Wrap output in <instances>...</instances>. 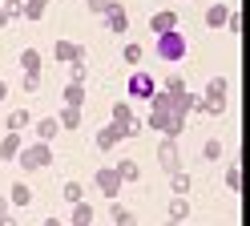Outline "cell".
Listing matches in <instances>:
<instances>
[{
	"label": "cell",
	"mask_w": 250,
	"mask_h": 226,
	"mask_svg": "<svg viewBox=\"0 0 250 226\" xmlns=\"http://www.w3.org/2000/svg\"><path fill=\"white\" fill-rule=\"evenodd\" d=\"M202 154H206V161H214L218 154H222V141H206V150H202Z\"/></svg>",
	"instance_id": "ac0fdd59"
},
{
	"label": "cell",
	"mask_w": 250,
	"mask_h": 226,
	"mask_svg": "<svg viewBox=\"0 0 250 226\" xmlns=\"http://www.w3.org/2000/svg\"><path fill=\"white\" fill-rule=\"evenodd\" d=\"M117 178H121V182H137V166H133V161H121V166H117Z\"/></svg>",
	"instance_id": "8fae6325"
},
{
	"label": "cell",
	"mask_w": 250,
	"mask_h": 226,
	"mask_svg": "<svg viewBox=\"0 0 250 226\" xmlns=\"http://www.w3.org/2000/svg\"><path fill=\"white\" fill-rule=\"evenodd\" d=\"M125 61L137 65V61H142V48H137V45H125Z\"/></svg>",
	"instance_id": "603a6c76"
},
{
	"label": "cell",
	"mask_w": 250,
	"mask_h": 226,
	"mask_svg": "<svg viewBox=\"0 0 250 226\" xmlns=\"http://www.w3.org/2000/svg\"><path fill=\"white\" fill-rule=\"evenodd\" d=\"M8 218V198H0V222Z\"/></svg>",
	"instance_id": "d4e9b609"
},
{
	"label": "cell",
	"mask_w": 250,
	"mask_h": 226,
	"mask_svg": "<svg viewBox=\"0 0 250 226\" xmlns=\"http://www.w3.org/2000/svg\"><path fill=\"white\" fill-rule=\"evenodd\" d=\"M0 97H4V85H0Z\"/></svg>",
	"instance_id": "f1b7e54d"
},
{
	"label": "cell",
	"mask_w": 250,
	"mask_h": 226,
	"mask_svg": "<svg viewBox=\"0 0 250 226\" xmlns=\"http://www.w3.org/2000/svg\"><path fill=\"white\" fill-rule=\"evenodd\" d=\"M89 222H93V210H89L85 202H77V206H73V226H89Z\"/></svg>",
	"instance_id": "9c48e42d"
},
{
	"label": "cell",
	"mask_w": 250,
	"mask_h": 226,
	"mask_svg": "<svg viewBox=\"0 0 250 226\" xmlns=\"http://www.w3.org/2000/svg\"><path fill=\"white\" fill-rule=\"evenodd\" d=\"M125 134V129L121 125H109V129H101V134H97V145H101V150H113V141Z\"/></svg>",
	"instance_id": "5b68a950"
},
{
	"label": "cell",
	"mask_w": 250,
	"mask_h": 226,
	"mask_svg": "<svg viewBox=\"0 0 250 226\" xmlns=\"http://www.w3.org/2000/svg\"><path fill=\"white\" fill-rule=\"evenodd\" d=\"M169 226H186V222H169Z\"/></svg>",
	"instance_id": "4316f807"
},
{
	"label": "cell",
	"mask_w": 250,
	"mask_h": 226,
	"mask_svg": "<svg viewBox=\"0 0 250 226\" xmlns=\"http://www.w3.org/2000/svg\"><path fill=\"white\" fill-rule=\"evenodd\" d=\"M24 121H28V117H24V113H21V109H17V113H12V117H8V129H12V134H17V129H21V125H24Z\"/></svg>",
	"instance_id": "ffe728a7"
},
{
	"label": "cell",
	"mask_w": 250,
	"mask_h": 226,
	"mask_svg": "<svg viewBox=\"0 0 250 226\" xmlns=\"http://www.w3.org/2000/svg\"><path fill=\"white\" fill-rule=\"evenodd\" d=\"M153 28H158V32H169V28H174V12H158V21H153Z\"/></svg>",
	"instance_id": "5bb4252c"
},
{
	"label": "cell",
	"mask_w": 250,
	"mask_h": 226,
	"mask_svg": "<svg viewBox=\"0 0 250 226\" xmlns=\"http://www.w3.org/2000/svg\"><path fill=\"white\" fill-rule=\"evenodd\" d=\"M105 24L113 28V32H121V28H125V8H121V4H113V8L105 12Z\"/></svg>",
	"instance_id": "52a82bcc"
},
{
	"label": "cell",
	"mask_w": 250,
	"mask_h": 226,
	"mask_svg": "<svg viewBox=\"0 0 250 226\" xmlns=\"http://www.w3.org/2000/svg\"><path fill=\"white\" fill-rule=\"evenodd\" d=\"M169 186H174L178 198H186V190H190V178H186V174H174V178H169Z\"/></svg>",
	"instance_id": "7c38bea8"
},
{
	"label": "cell",
	"mask_w": 250,
	"mask_h": 226,
	"mask_svg": "<svg viewBox=\"0 0 250 226\" xmlns=\"http://www.w3.org/2000/svg\"><path fill=\"white\" fill-rule=\"evenodd\" d=\"M153 89H158V85H153L149 73H133V77H129V93H133V97H153Z\"/></svg>",
	"instance_id": "7a4b0ae2"
},
{
	"label": "cell",
	"mask_w": 250,
	"mask_h": 226,
	"mask_svg": "<svg viewBox=\"0 0 250 226\" xmlns=\"http://www.w3.org/2000/svg\"><path fill=\"white\" fill-rule=\"evenodd\" d=\"M12 202L24 206V202H28V186H17V190H12Z\"/></svg>",
	"instance_id": "7402d4cb"
},
{
	"label": "cell",
	"mask_w": 250,
	"mask_h": 226,
	"mask_svg": "<svg viewBox=\"0 0 250 226\" xmlns=\"http://www.w3.org/2000/svg\"><path fill=\"white\" fill-rule=\"evenodd\" d=\"M113 222H117V226H137V218H133L125 206H117V202H113Z\"/></svg>",
	"instance_id": "30bf717a"
},
{
	"label": "cell",
	"mask_w": 250,
	"mask_h": 226,
	"mask_svg": "<svg viewBox=\"0 0 250 226\" xmlns=\"http://www.w3.org/2000/svg\"><path fill=\"white\" fill-rule=\"evenodd\" d=\"M17 145H21V137H17V134L4 137V145H0V158H17Z\"/></svg>",
	"instance_id": "4fadbf2b"
},
{
	"label": "cell",
	"mask_w": 250,
	"mask_h": 226,
	"mask_svg": "<svg viewBox=\"0 0 250 226\" xmlns=\"http://www.w3.org/2000/svg\"><path fill=\"white\" fill-rule=\"evenodd\" d=\"M226 186H230V190H242V170H238V166L226 170Z\"/></svg>",
	"instance_id": "2e32d148"
},
{
	"label": "cell",
	"mask_w": 250,
	"mask_h": 226,
	"mask_svg": "<svg viewBox=\"0 0 250 226\" xmlns=\"http://www.w3.org/2000/svg\"><path fill=\"white\" fill-rule=\"evenodd\" d=\"M169 218H174V222H186V218H190V202L174 194V202H169Z\"/></svg>",
	"instance_id": "8992f818"
},
{
	"label": "cell",
	"mask_w": 250,
	"mask_h": 226,
	"mask_svg": "<svg viewBox=\"0 0 250 226\" xmlns=\"http://www.w3.org/2000/svg\"><path fill=\"white\" fill-rule=\"evenodd\" d=\"M158 53H162L166 61H182V57H186V37H182L178 28L158 32Z\"/></svg>",
	"instance_id": "6da1fadb"
},
{
	"label": "cell",
	"mask_w": 250,
	"mask_h": 226,
	"mask_svg": "<svg viewBox=\"0 0 250 226\" xmlns=\"http://www.w3.org/2000/svg\"><path fill=\"white\" fill-rule=\"evenodd\" d=\"M57 57H61V61H77V45L61 41V45H57Z\"/></svg>",
	"instance_id": "9a60e30c"
},
{
	"label": "cell",
	"mask_w": 250,
	"mask_h": 226,
	"mask_svg": "<svg viewBox=\"0 0 250 226\" xmlns=\"http://www.w3.org/2000/svg\"><path fill=\"white\" fill-rule=\"evenodd\" d=\"M206 21H210V24H222V21H226V8H222V4H214V8L206 12Z\"/></svg>",
	"instance_id": "e0dca14e"
},
{
	"label": "cell",
	"mask_w": 250,
	"mask_h": 226,
	"mask_svg": "<svg viewBox=\"0 0 250 226\" xmlns=\"http://www.w3.org/2000/svg\"><path fill=\"white\" fill-rule=\"evenodd\" d=\"M57 134V121H41V137H53Z\"/></svg>",
	"instance_id": "cb8c5ba5"
},
{
	"label": "cell",
	"mask_w": 250,
	"mask_h": 226,
	"mask_svg": "<svg viewBox=\"0 0 250 226\" xmlns=\"http://www.w3.org/2000/svg\"><path fill=\"white\" fill-rule=\"evenodd\" d=\"M44 226H61V222H57V218H49V222H44Z\"/></svg>",
	"instance_id": "484cf974"
},
{
	"label": "cell",
	"mask_w": 250,
	"mask_h": 226,
	"mask_svg": "<svg viewBox=\"0 0 250 226\" xmlns=\"http://www.w3.org/2000/svg\"><path fill=\"white\" fill-rule=\"evenodd\" d=\"M162 166H166L169 174H178V150H174V141L162 145Z\"/></svg>",
	"instance_id": "ba28073f"
},
{
	"label": "cell",
	"mask_w": 250,
	"mask_h": 226,
	"mask_svg": "<svg viewBox=\"0 0 250 226\" xmlns=\"http://www.w3.org/2000/svg\"><path fill=\"white\" fill-rule=\"evenodd\" d=\"M0 226H12V222H8V218H4V222H0Z\"/></svg>",
	"instance_id": "83f0119b"
},
{
	"label": "cell",
	"mask_w": 250,
	"mask_h": 226,
	"mask_svg": "<svg viewBox=\"0 0 250 226\" xmlns=\"http://www.w3.org/2000/svg\"><path fill=\"white\" fill-rule=\"evenodd\" d=\"M97 186H101V194L117 198V190H121V178H117V170H101V174H97Z\"/></svg>",
	"instance_id": "3957f363"
},
{
	"label": "cell",
	"mask_w": 250,
	"mask_h": 226,
	"mask_svg": "<svg viewBox=\"0 0 250 226\" xmlns=\"http://www.w3.org/2000/svg\"><path fill=\"white\" fill-rule=\"evenodd\" d=\"M44 161H53L49 145H37V150H28V154H24V166H28V170H33V166H44Z\"/></svg>",
	"instance_id": "277c9868"
},
{
	"label": "cell",
	"mask_w": 250,
	"mask_h": 226,
	"mask_svg": "<svg viewBox=\"0 0 250 226\" xmlns=\"http://www.w3.org/2000/svg\"><path fill=\"white\" fill-rule=\"evenodd\" d=\"M65 198L77 206V202H81V186H77V182H69V186H65Z\"/></svg>",
	"instance_id": "d6986e66"
},
{
	"label": "cell",
	"mask_w": 250,
	"mask_h": 226,
	"mask_svg": "<svg viewBox=\"0 0 250 226\" xmlns=\"http://www.w3.org/2000/svg\"><path fill=\"white\" fill-rule=\"evenodd\" d=\"M81 101H85V93H81V85H73V89H69V105L77 109V105H81Z\"/></svg>",
	"instance_id": "44dd1931"
}]
</instances>
